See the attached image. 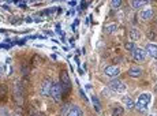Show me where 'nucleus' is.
Returning <instances> with one entry per match:
<instances>
[{
    "mask_svg": "<svg viewBox=\"0 0 157 116\" xmlns=\"http://www.w3.org/2000/svg\"><path fill=\"white\" fill-rule=\"evenodd\" d=\"M152 101V94L150 93H142L137 100V108L140 112H145Z\"/></svg>",
    "mask_w": 157,
    "mask_h": 116,
    "instance_id": "1",
    "label": "nucleus"
},
{
    "mask_svg": "<svg viewBox=\"0 0 157 116\" xmlns=\"http://www.w3.org/2000/svg\"><path fill=\"white\" fill-rule=\"evenodd\" d=\"M108 86H109L111 90L116 91V93H124V91L127 90V86H126L122 81H119V79H112Z\"/></svg>",
    "mask_w": 157,
    "mask_h": 116,
    "instance_id": "2",
    "label": "nucleus"
},
{
    "mask_svg": "<svg viewBox=\"0 0 157 116\" xmlns=\"http://www.w3.org/2000/svg\"><path fill=\"white\" fill-rule=\"evenodd\" d=\"M60 85H62V90L63 91H68L71 87V82H70V77H68V72L63 70L60 72Z\"/></svg>",
    "mask_w": 157,
    "mask_h": 116,
    "instance_id": "3",
    "label": "nucleus"
},
{
    "mask_svg": "<svg viewBox=\"0 0 157 116\" xmlns=\"http://www.w3.org/2000/svg\"><path fill=\"white\" fill-rule=\"evenodd\" d=\"M62 85L55 82V83H52V89H51V96H52V99L55 100V101H59L60 99H62Z\"/></svg>",
    "mask_w": 157,
    "mask_h": 116,
    "instance_id": "4",
    "label": "nucleus"
},
{
    "mask_svg": "<svg viewBox=\"0 0 157 116\" xmlns=\"http://www.w3.org/2000/svg\"><path fill=\"white\" fill-rule=\"evenodd\" d=\"M131 53H132V57H134L135 60H140V62L145 60V57H146V51L142 49V48H138V47H135Z\"/></svg>",
    "mask_w": 157,
    "mask_h": 116,
    "instance_id": "5",
    "label": "nucleus"
},
{
    "mask_svg": "<svg viewBox=\"0 0 157 116\" xmlns=\"http://www.w3.org/2000/svg\"><path fill=\"white\" fill-rule=\"evenodd\" d=\"M51 89H52V82L49 81V79H44L43 83H41V94L43 96H49L51 94Z\"/></svg>",
    "mask_w": 157,
    "mask_h": 116,
    "instance_id": "6",
    "label": "nucleus"
},
{
    "mask_svg": "<svg viewBox=\"0 0 157 116\" xmlns=\"http://www.w3.org/2000/svg\"><path fill=\"white\" fill-rule=\"evenodd\" d=\"M105 74H107L108 77L116 79V77L120 74V70H119V67H116V66H108L107 68H105Z\"/></svg>",
    "mask_w": 157,
    "mask_h": 116,
    "instance_id": "7",
    "label": "nucleus"
},
{
    "mask_svg": "<svg viewBox=\"0 0 157 116\" xmlns=\"http://www.w3.org/2000/svg\"><path fill=\"white\" fill-rule=\"evenodd\" d=\"M146 55L152 56L153 59H157V45L156 44H147V47H146Z\"/></svg>",
    "mask_w": 157,
    "mask_h": 116,
    "instance_id": "8",
    "label": "nucleus"
},
{
    "mask_svg": "<svg viewBox=\"0 0 157 116\" xmlns=\"http://www.w3.org/2000/svg\"><path fill=\"white\" fill-rule=\"evenodd\" d=\"M128 77H131V78L142 77V70H141L140 67H131V68L128 70Z\"/></svg>",
    "mask_w": 157,
    "mask_h": 116,
    "instance_id": "9",
    "label": "nucleus"
},
{
    "mask_svg": "<svg viewBox=\"0 0 157 116\" xmlns=\"http://www.w3.org/2000/svg\"><path fill=\"white\" fill-rule=\"evenodd\" d=\"M140 17L142 18V19H145V21L150 19V18L153 17V10L152 8H144V10L140 13Z\"/></svg>",
    "mask_w": 157,
    "mask_h": 116,
    "instance_id": "10",
    "label": "nucleus"
},
{
    "mask_svg": "<svg viewBox=\"0 0 157 116\" xmlns=\"http://www.w3.org/2000/svg\"><path fill=\"white\" fill-rule=\"evenodd\" d=\"M82 115H83V112L79 106H71V109L67 114V116H82Z\"/></svg>",
    "mask_w": 157,
    "mask_h": 116,
    "instance_id": "11",
    "label": "nucleus"
},
{
    "mask_svg": "<svg viewBox=\"0 0 157 116\" xmlns=\"http://www.w3.org/2000/svg\"><path fill=\"white\" fill-rule=\"evenodd\" d=\"M123 102H124V106L127 109L134 108V101H132V99L130 96H124V97H123Z\"/></svg>",
    "mask_w": 157,
    "mask_h": 116,
    "instance_id": "12",
    "label": "nucleus"
},
{
    "mask_svg": "<svg viewBox=\"0 0 157 116\" xmlns=\"http://www.w3.org/2000/svg\"><path fill=\"white\" fill-rule=\"evenodd\" d=\"M128 36H130V38H131V40H134V41H137V40H138V38H140V37H141L140 32H138V30H137V29H131V30H130Z\"/></svg>",
    "mask_w": 157,
    "mask_h": 116,
    "instance_id": "13",
    "label": "nucleus"
},
{
    "mask_svg": "<svg viewBox=\"0 0 157 116\" xmlns=\"http://www.w3.org/2000/svg\"><path fill=\"white\" fill-rule=\"evenodd\" d=\"M123 106H113L112 109H111V112H112V116H120L123 115Z\"/></svg>",
    "mask_w": 157,
    "mask_h": 116,
    "instance_id": "14",
    "label": "nucleus"
},
{
    "mask_svg": "<svg viewBox=\"0 0 157 116\" xmlns=\"http://www.w3.org/2000/svg\"><path fill=\"white\" fill-rule=\"evenodd\" d=\"M92 102H93V105H94V109L97 112H100L101 111V105H100V101H98V99L96 96H93L92 97Z\"/></svg>",
    "mask_w": 157,
    "mask_h": 116,
    "instance_id": "15",
    "label": "nucleus"
},
{
    "mask_svg": "<svg viewBox=\"0 0 157 116\" xmlns=\"http://www.w3.org/2000/svg\"><path fill=\"white\" fill-rule=\"evenodd\" d=\"M147 4V2H135V0H132L131 2V6L134 8H141V7H144V6H146Z\"/></svg>",
    "mask_w": 157,
    "mask_h": 116,
    "instance_id": "16",
    "label": "nucleus"
},
{
    "mask_svg": "<svg viewBox=\"0 0 157 116\" xmlns=\"http://www.w3.org/2000/svg\"><path fill=\"white\" fill-rule=\"evenodd\" d=\"M105 32H107V33L116 32V25H108V26H105Z\"/></svg>",
    "mask_w": 157,
    "mask_h": 116,
    "instance_id": "17",
    "label": "nucleus"
},
{
    "mask_svg": "<svg viewBox=\"0 0 157 116\" xmlns=\"http://www.w3.org/2000/svg\"><path fill=\"white\" fill-rule=\"evenodd\" d=\"M134 48H135V45L132 44V42H127V44H126V49H128V51L132 52V49H134Z\"/></svg>",
    "mask_w": 157,
    "mask_h": 116,
    "instance_id": "18",
    "label": "nucleus"
},
{
    "mask_svg": "<svg viewBox=\"0 0 157 116\" xmlns=\"http://www.w3.org/2000/svg\"><path fill=\"white\" fill-rule=\"evenodd\" d=\"M120 4H122V2H120V0H113V2L111 3V6H112V7H119Z\"/></svg>",
    "mask_w": 157,
    "mask_h": 116,
    "instance_id": "19",
    "label": "nucleus"
},
{
    "mask_svg": "<svg viewBox=\"0 0 157 116\" xmlns=\"http://www.w3.org/2000/svg\"><path fill=\"white\" fill-rule=\"evenodd\" d=\"M2 74H3V68H2V66H0V77H2Z\"/></svg>",
    "mask_w": 157,
    "mask_h": 116,
    "instance_id": "20",
    "label": "nucleus"
},
{
    "mask_svg": "<svg viewBox=\"0 0 157 116\" xmlns=\"http://www.w3.org/2000/svg\"><path fill=\"white\" fill-rule=\"evenodd\" d=\"M156 89H157V82H156Z\"/></svg>",
    "mask_w": 157,
    "mask_h": 116,
    "instance_id": "21",
    "label": "nucleus"
}]
</instances>
